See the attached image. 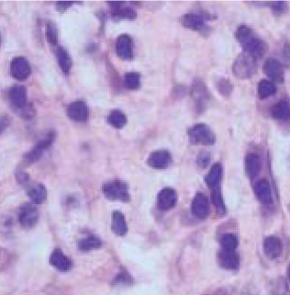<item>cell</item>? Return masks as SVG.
Instances as JSON below:
<instances>
[{
  "mask_svg": "<svg viewBox=\"0 0 290 295\" xmlns=\"http://www.w3.org/2000/svg\"><path fill=\"white\" fill-rule=\"evenodd\" d=\"M235 36L240 44L243 46L244 52L256 58V60L261 59L267 52L268 47L266 43L257 37L249 27L244 25L239 27Z\"/></svg>",
  "mask_w": 290,
  "mask_h": 295,
  "instance_id": "6da1fadb",
  "label": "cell"
},
{
  "mask_svg": "<svg viewBox=\"0 0 290 295\" xmlns=\"http://www.w3.org/2000/svg\"><path fill=\"white\" fill-rule=\"evenodd\" d=\"M257 60L256 58L243 52L234 61L233 72L236 78L248 79L256 74L257 69Z\"/></svg>",
  "mask_w": 290,
  "mask_h": 295,
  "instance_id": "7a4b0ae2",
  "label": "cell"
},
{
  "mask_svg": "<svg viewBox=\"0 0 290 295\" xmlns=\"http://www.w3.org/2000/svg\"><path fill=\"white\" fill-rule=\"evenodd\" d=\"M102 192L105 197L109 200H130L129 187L121 179H112L104 183V185L102 186Z\"/></svg>",
  "mask_w": 290,
  "mask_h": 295,
  "instance_id": "3957f363",
  "label": "cell"
},
{
  "mask_svg": "<svg viewBox=\"0 0 290 295\" xmlns=\"http://www.w3.org/2000/svg\"><path fill=\"white\" fill-rule=\"evenodd\" d=\"M188 138L193 144L199 145H212L216 141L212 130L204 123L192 126L188 130Z\"/></svg>",
  "mask_w": 290,
  "mask_h": 295,
  "instance_id": "277c9868",
  "label": "cell"
},
{
  "mask_svg": "<svg viewBox=\"0 0 290 295\" xmlns=\"http://www.w3.org/2000/svg\"><path fill=\"white\" fill-rule=\"evenodd\" d=\"M55 138L54 133H49L47 136H45L44 139L41 140L40 142L35 144L34 148L31 149V151L27 153L24 156V162L30 165L33 164L36 161L39 160L40 158L43 156L44 152L51 148L53 141Z\"/></svg>",
  "mask_w": 290,
  "mask_h": 295,
  "instance_id": "5b68a950",
  "label": "cell"
},
{
  "mask_svg": "<svg viewBox=\"0 0 290 295\" xmlns=\"http://www.w3.org/2000/svg\"><path fill=\"white\" fill-rule=\"evenodd\" d=\"M191 96L195 102L197 110H199V113L204 112L208 106L209 96L207 87L201 80L197 79L193 83L191 87Z\"/></svg>",
  "mask_w": 290,
  "mask_h": 295,
  "instance_id": "8992f818",
  "label": "cell"
},
{
  "mask_svg": "<svg viewBox=\"0 0 290 295\" xmlns=\"http://www.w3.org/2000/svg\"><path fill=\"white\" fill-rule=\"evenodd\" d=\"M39 221V212L34 205L25 204L20 208L18 222L21 226L26 229L32 228Z\"/></svg>",
  "mask_w": 290,
  "mask_h": 295,
  "instance_id": "52a82bcc",
  "label": "cell"
},
{
  "mask_svg": "<svg viewBox=\"0 0 290 295\" xmlns=\"http://www.w3.org/2000/svg\"><path fill=\"white\" fill-rule=\"evenodd\" d=\"M9 68L10 75L20 81L27 79L31 73V65L25 57H17L13 58Z\"/></svg>",
  "mask_w": 290,
  "mask_h": 295,
  "instance_id": "ba28073f",
  "label": "cell"
},
{
  "mask_svg": "<svg viewBox=\"0 0 290 295\" xmlns=\"http://www.w3.org/2000/svg\"><path fill=\"white\" fill-rule=\"evenodd\" d=\"M191 212L193 215L200 220H205L210 213L209 201L203 193H197L191 204Z\"/></svg>",
  "mask_w": 290,
  "mask_h": 295,
  "instance_id": "9c48e42d",
  "label": "cell"
},
{
  "mask_svg": "<svg viewBox=\"0 0 290 295\" xmlns=\"http://www.w3.org/2000/svg\"><path fill=\"white\" fill-rule=\"evenodd\" d=\"M264 74L266 75L273 82L283 83L285 73L284 68L281 63L275 59V58H268L264 65Z\"/></svg>",
  "mask_w": 290,
  "mask_h": 295,
  "instance_id": "30bf717a",
  "label": "cell"
},
{
  "mask_svg": "<svg viewBox=\"0 0 290 295\" xmlns=\"http://www.w3.org/2000/svg\"><path fill=\"white\" fill-rule=\"evenodd\" d=\"M178 196L172 188H165L157 196V205L162 211H168L177 205Z\"/></svg>",
  "mask_w": 290,
  "mask_h": 295,
  "instance_id": "8fae6325",
  "label": "cell"
},
{
  "mask_svg": "<svg viewBox=\"0 0 290 295\" xmlns=\"http://www.w3.org/2000/svg\"><path fill=\"white\" fill-rule=\"evenodd\" d=\"M9 101L15 109H25L28 104V97L27 89L24 86L16 85L10 88L9 90Z\"/></svg>",
  "mask_w": 290,
  "mask_h": 295,
  "instance_id": "7c38bea8",
  "label": "cell"
},
{
  "mask_svg": "<svg viewBox=\"0 0 290 295\" xmlns=\"http://www.w3.org/2000/svg\"><path fill=\"white\" fill-rule=\"evenodd\" d=\"M171 155L166 150H157L152 152L148 158V165L154 170H165L171 163Z\"/></svg>",
  "mask_w": 290,
  "mask_h": 295,
  "instance_id": "4fadbf2b",
  "label": "cell"
},
{
  "mask_svg": "<svg viewBox=\"0 0 290 295\" xmlns=\"http://www.w3.org/2000/svg\"><path fill=\"white\" fill-rule=\"evenodd\" d=\"M88 108L84 101H74L68 106L67 115L74 122H86L88 118Z\"/></svg>",
  "mask_w": 290,
  "mask_h": 295,
  "instance_id": "5bb4252c",
  "label": "cell"
},
{
  "mask_svg": "<svg viewBox=\"0 0 290 295\" xmlns=\"http://www.w3.org/2000/svg\"><path fill=\"white\" fill-rule=\"evenodd\" d=\"M116 52L119 57L124 60H130L133 57L132 40L129 35L122 34L118 37Z\"/></svg>",
  "mask_w": 290,
  "mask_h": 295,
  "instance_id": "9a60e30c",
  "label": "cell"
},
{
  "mask_svg": "<svg viewBox=\"0 0 290 295\" xmlns=\"http://www.w3.org/2000/svg\"><path fill=\"white\" fill-rule=\"evenodd\" d=\"M264 253L270 260H276L281 255L282 242L280 239L275 235L265 237L263 245Z\"/></svg>",
  "mask_w": 290,
  "mask_h": 295,
  "instance_id": "2e32d148",
  "label": "cell"
},
{
  "mask_svg": "<svg viewBox=\"0 0 290 295\" xmlns=\"http://www.w3.org/2000/svg\"><path fill=\"white\" fill-rule=\"evenodd\" d=\"M255 193L260 202L264 205L272 204V192L270 184L266 179H260L255 185Z\"/></svg>",
  "mask_w": 290,
  "mask_h": 295,
  "instance_id": "e0dca14e",
  "label": "cell"
},
{
  "mask_svg": "<svg viewBox=\"0 0 290 295\" xmlns=\"http://www.w3.org/2000/svg\"><path fill=\"white\" fill-rule=\"evenodd\" d=\"M219 263L222 268L228 269H237L240 265V257L235 250L222 249L219 253Z\"/></svg>",
  "mask_w": 290,
  "mask_h": 295,
  "instance_id": "ac0fdd59",
  "label": "cell"
},
{
  "mask_svg": "<svg viewBox=\"0 0 290 295\" xmlns=\"http://www.w3.org/2000/svg\"><path fill=\"white\" fill-rule=\"evenodd\" d=\"M50 263L52 267L60 271H68L72 268V261L68 256H65L61 249L57 248L52 252L50 256Z\"/></svg>",
  "mask_w": 290,
  "mask_h": 295,
  "instance_id": "d6986e66",
  "label": "cell"
},
{
  "mask_svg": "<svg viewBox=\"0 0 290 295\" xmlns=\"http://www.w3.org/2000/svg\"><path fill=\"white\" fill-rule=\"evenodd\" d=\"M112 7V17L117 20H134L137 17V13L134 9L130 7L124 6L122 2L111 3Z\"/></svg>",
  "mask_w": 290,
  "mask_h": 295,
  "instance_id": "ffe728a7",
  "label": "cell"
},
{
  "mask_svg": "<svg viewBox=\"0 0 290 295\" xmlns=\"http://www.w3.org/2000/svg\"><path fill=\"white\" fill-rule=\"evenodd\" d=\"M182 24L193 31H201L205 28V19L200 14H185L182 17Z\"/></svg>",
  "mask_w": 290,
  "mask_h": 295,
  "instance_id": "44dd1931",
  "label": "cell"
},
{
  "mask_svg": "<svg viewBox=\"0 0 290 295\" xmlns=\"http://www.w3.org/2000/svg\"><path fill=\"white\" fill-rule=\"evenodd\" d=\"M28 196L35 204H44L47 198V190L44 184L34 183L28 189Z\"/></svg>",
  "mask_w": 290,
  "mask_h": 295,
  "instance_id": "7402d4cb",
  "label": "cell"
},
{
  "mask_svg": "<svg viewBox=\"0 0 290 295\" xmlns=\"http://www.w3.org/2000/svg\"><path fill=\"white\" fill-rule=\"evenodd\" d=\"M244 167H245V172L249 178L251 179L256 178L261 170L259 156L256 154H248L244 161Z\"/></svg>",
  "mask_w": 290,
  "mask_h": 295,
  "instance_id": "603a6c76",
  "label": "cell"
},
{
  "mask_svg": "<svg viewBox=\"0 0 290 295\" xmlns=\"http://www.w3.org/2000/svg\"><path fill=\"white\" fill-rule=\"evenodd\" d=\"M271 115L277 121L290 120V103L286 100L278 101L271 109Z\"/></svg>",
  "mask_w": 290,
  "mask_h": 295,
  "instance_id": "cb8c5ba5",
  "label": "cell"
},
{
  "mask_svg": "<svg viewBox=\"0 0 290 295\" xmlns=\"http://www.w3.org/2000/svg\"><path fill=\"white\" fill-rule=\"evenodd\" d=\"M111 229L113 233L118 236H124L128 232V226L123 213L115 211L112 213V222H111Z\"/></svg>",
  "mask_w": 290,
  "mask_h": 295,
  "instance_id": "d4e9b609",
  "label": "cell"
},
{
  "mask_svg": "<svg viewBox=\"0 0 290 295\" xmlns=\"http://www.w3.org/2000/svg\"><path fill=\"white\" fill-rule=\"evenodd\" d=\"M221 178H222V167L220 163H216L211 167L208 175L205 178V181L211 190L220 186Z\"/></svg>",
  "mask_w": 290,
  "mask_h": 295,
  "instance_id": "484cf974",
  "label": "cell"
},
{
  "mask_svg": "<svg viewBox=\"0 0 290 295\" xmlns=\"http://www.w3.org/2000/svg\"><path fill=\"white\" fill-rule=\"evenodd\" d=\"M56 57L57 61L62 71L65 75L69 74L70 70L73 65V61L68 52L65 50V48L59 46L56 50Z\"/></svg>",
  "mask_w": 290,
  "mask_h": 295,
  "instance_id": "4316f807",
  "label": "cell"
},
{
  "mask_svg": "<svg viewBox=\"0 0 290 295\" xmlns=\"http://www.w3.org/2000/svg\"><path fill=\"white\" fill-rule=\"evenodd\" d=\"M276 92H277V87L271 81L264 79L262 81H260L259 84H258L257 93H258V97L261 100L268 99L269 97L275 95Z\"/></svg>",
  "mask_w": 290,
  "mask_h": 295,
  "instance_id": "83f0119b",
  "label": "cell"
},
{
  "mask_svg": "<svg viewBox=\"0 0 290 295\" xmlns=\"http://www.w3.org/2000/svg\"><path fill=\"white\" fill-rule=\"evenodd\" d=\"M211 200L216 208L217 213L220 215H224L226 213L225 204L223 200V197L221 194V187L218 186L212 189L211 192Z\"/></svg>",
  "mask_w": 290,
  "mask_h": 295,
  "instance_id": "f1b7e54d",
  "label": "cell"
},
{
  "mask_svg": "<svg viewBox=\"0 0 290 295\" xmlns=\"http://www.w3.org/2000/svg\"><path fill=\"white\" fill-rule=\"evenodd\" d=\"M108 123L116 129H122L127 123V117L121 110H113L108 115Z\"/></svg>",
  "mask_w": 290,
  "mask_h": 295,
  "instance_id": "f546056e",
  "label": "cell"
},
{
  "mask_svg": "<svg viewBox=\"0 0 290 295\" xmlns=\"http://www.w3.org/2000/svg\"><path fill=\"white\" fill-rule=\"evenodd\" d=\"M101 241L95 236H88L83 238L78 243V248L82 251H90L101 247Z\"/></svg>",
  "mask_w": 290,
  "mask_h": 295,
  "instance_id": "4dcf8cb0",
  "label": "cell"
},
{
  "mask_svg": "<svg viewBox=\"0 0 290 295\" xmlns=\"http://www.w3.org/2000/svg\"><path fill=\"white\" fill-rule=\"evenodd\" d=\"M221 248L224 250H235L238 247V239L234 234H225L221 236Z\"/></svg>",
  "mask_w": 290,
  "mask_h": 295,
  "instance_id": "1f68e13d",
  "label": "cell"
},
{
  "mask_svg": "<svg viewBox=\"0 0 290 295\" xmlns=\"http://www.w3.org/2000/svg\"><path fill=\"white\" fill-rule=\"evenodd\" d=\"M141 84V77L138 73L135 72H130L127 73L124 77V85L128 89L135 90L138 89Z\"/></svg>",
  "mask_w": 290,
  "mask_h": 295,
  "instance_id": "d6a6232c",
  "label": "cell"
},
{
  "mask_svg": "<svg viewBox=\"0 0 290 295\" xmlns=\"http://www.w3.org/2000/svg\"><path fill=\"white\" fill-rule=\"evenodd\" d=\"M46 38L48 42L53 46L58 44V31L53 22H49L46 25Z\"/></svg>",
  "mask_w": 290,
  "mask_h": 295,
  "instance_id": "836d02e7",
  "label": "cell"
},
{
  "mask_svg": "<svg viewBox=\"0 0 290 295\" xmlns=\"http://www.w3.org/2000/svg\"><path fill=\"white\" fill-rule=\"evenodd\" d=\"M217 87H218V90L224 96H229L233 91V88H234L233 85L230 84L229 80L224 79V78H222L218 82Z\"/></svg>",
  "mask_w": 290,
  "mask_h": 295,
  "instance_id": "e575fe53",
  "label": "cell"
},
{
  "mask_svg": "<svg viewBox=\"0 0 290 295\" xmlns=\"http://www.w3.org/2000/svg\"><path fill=\"white\" fill-rule=\"evenodd\" d=\"M271 9L273 10L274 13L282 15L286 12V10L288 9V6L284 1H277L271 4Z\"/></svg>",
  "mask_w": 290,
  "mask_h": 295,
  "instance_id": "d590c367",
  "label": "cell"
},
{
  "mask_svg": "<svg viewBox=\"0 0 290 295\" xmlns=\"http://www.w3.org/2000/svg\"><path fill=\"white\" fill-rule=\"evenodd\" d=\"M197 162L201 169H206L210 162V156L207 152H202L199 154Z\"/></svg>",
  "mask_w": 290,
  "mask_h": 295,
  "instance_id": "8d00e7d4",
  "label": "cell"
},
{
  "mask_svg": "<svg viewBox=\"0 0 290 295\" xmlns=\"http://www.w3.org/2000/svg\"><path fill=\"white\" fill-rule=\"evenodd\" d=\"M17 178L18 182L22 184V185H27L30 181L29 176L25 172H17Z\"/></svg>",
  "mask_w": 290,
  "mask_h": 295,
  "instance_id": "74e56055",
  "label": "cell"
},
{
  "mask_svg": "<svg viewBox=\"0 0 290 295\" xmlns=\"http://www.w3.org/2000/svg\"><path fill=\"white\" fill-rule=\"evenodd\" d=\"M72 4H73L72 2H58L56 4V8L60 11H65L69 8L70 6H72Z\"/></svg>",
  "mask_w": 290,
  "mask_h": 295,
  "instance_id": "f35d334b",
  "label": "cell"
},
{
  "mask_svg": "<svg viewBox=\"0 0 290 295\" xmlns=\"http://www.w3.org/2000/svg\"><path fill=\"white\" fill-rule=\"evenodd\" d=\"M9 125L8 118H1L0 119V134L3 133V131Z\"/></svg>",
  "mask_w": 290,
  "mask_h": 295,
  "instance_id": "ab89813d",
  "label": "cell"
},
{
  "mask_svg": "<svg viewBox=\"0 0 290 295\" xmlns=\"http://www.w3.org/2000/svg\"><path fill=\"white\" fill-rule=\"evenodd\" d=\"M287 275H288V278L290 280V263L289 266H288V269H287Z\"/></svg>",
  "mask_w": 290,
  "mask_h": 295,
  "instance_id": "60d3db41",
  "label": "cell"
},
{
  "mask_svg": "<svg viewBox=\"0 0 290 295\" xmlns=\"http://www.w3.org/2000/svg\"><path fill=\"white\" fill-rule=\"evenodd\" d=\"M0 44H1V38H0Z\"/></svg>",
  "mask_w": 290,
  "mask_h": 295,
  "instance_id": "b9f144b4",
  "label": "cell"
}]
</instances>
